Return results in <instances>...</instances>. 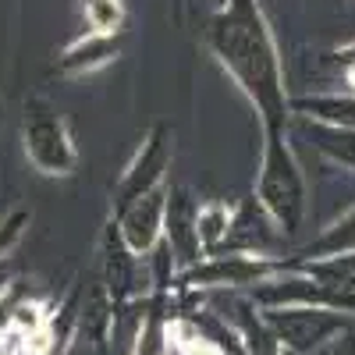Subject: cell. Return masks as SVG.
I'll use <instances>...</instances> for the list:
<instances>
[{
	"instance_id": "cell-3",
	"label": "cell",
	"mask_w": 355,
	"mask_h": 355,
	"mask_svg": "<svg viewBox=\"0 0 355 355\" xmlns=\"http://www.w3.org/2000/svg\"><path fill=\"white\" fill-rule=\"evenodd\" d=\"M182 355H220V348H214L202 338H192V341H182Z\"/></svg>"
},
{
	"instance_id": "cell-1",
	"label": "cell",
	"mask_w": 355,
	"mask_h": 355,
	"mask_svg": "<svg viewBox=\"0 0 355 355\" xmlns=\"http://www.w3.org/2000/svg\"><path fill=\"white\" fill-rule=\"evenodd\" d=\"M89 25L96 33H114V25L121 21V4L117 0H89Z\"/></svg>"
},
{
	"instance_id": "cell-4",
	"label": "cell",
	"mask_w": 355,
	"mask_h": 355,
	"mask_svg": "<svg viewBox=\"0 0 355 355\" xmlns=\"http://www.w3.org/2000/svg\"><path fill=\"white\" fill-rule=\"evenodd\" d=\"M0 355H15V352H11V345H8V341H0Z\"/></svg>"
},
{
	"instance_id": "cell-5",
	"label": "cell",
	"mask_w": 355,
	"mask_h": 355,
	"mask_svg": "<svg viewBox=\"0 0 355 355\" xmlns=\"http://www.w3.org/2000/svg\"><path fill=\"white\" fill-rule=\"evenodd\" d=\"M352 82H355V68H352Z\"/></svg>"
},
{
	"instance_id": "cell-2",
	"label": "cell",
	"mask_w": 355,
	"mask_h": 355,
	"mask_svg": "<svg viewBox=\"0 0 355 355\" xmlns=\"http://www.w3.org/2000/svg\"><path fill=\"white\" fill-rule=\"evenodd\" d=\"M21 224H25V214H18V217H11L4 227H0V252H4L15 239H18V231H21Z\"/></svg>"
}]
</instances>
